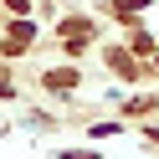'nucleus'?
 I'll list each match as a JSON object with an SVG mask.
<instances>
[{
    "label": "nucleus",
    "mask_w": 159,
    "mask_h": 159,
    "mask_svg": "<svg viewBox=\"0 0 159 159\" xmlns=\"http://www.w3.org/2000/svg\"><path fill=\"white\" fill-rule=\"evenodd\" d=\"M62 36H67V41H62L67 52H77V46H87V36H93V21H67Z\"/></svg>",
    "instance_id": "f257e3e1"
},
{
    "label": "nucleus",
    "mask_w": 159,
    "mask_h": 159,
    "mask_svg": "<svg viewBox=\"0 0 159 159\" xmlns=\"http://www.w3.org/2000/svg\"><path fill=\"white\" fill-rule=\"evenodd\" d=\"M31 36H36V26H31V21L11 26V41H5V52H21V46H31Z\"/></svg>",
    "instance_id": "f03ea898"
},
{
    "label": "nucleus",
    "mask_w": 159,
    "mask_h": 159,
    "mask_svg": "<svg viewBox=\"0 0 159 159\" xmlns=\"http://www.w3.org/2000/svg\"><path fill=\"white\" fill-rule=\"evenodd\" d=\"M77 82V72H52V77H46V87H72Z\"/></svg>",
    "instance_id": "7ed1b4c3"
}]
</instances>
